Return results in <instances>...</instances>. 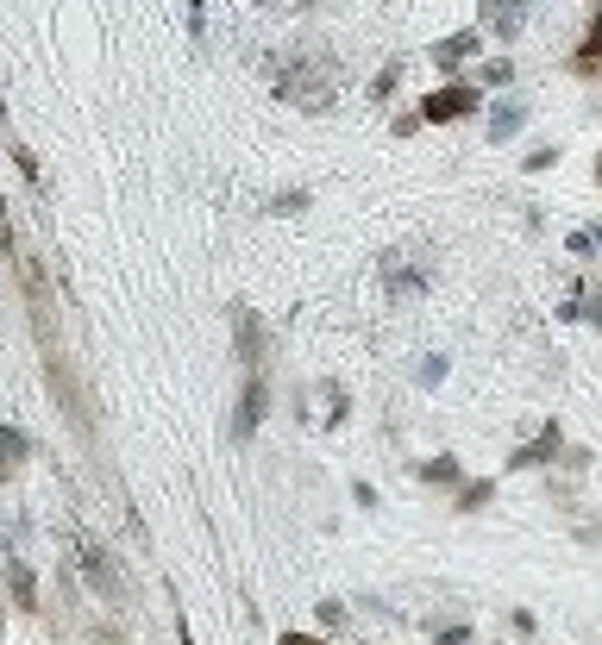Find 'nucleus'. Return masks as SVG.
I'll return each instance as SVG.
<instances>
[{"mask_svg": "<svg viewBox=\"0 0 602 645\" xmlns=\"http://www.w3.org/2000/svg\"><path fill=\"white\" fill-rule=\"evenodd\" d=\"M496 501V483H465L458 489V514H477V508H490Z\"/></svg>", "mask_w": 602, "mask_h": 645, "instance_id": "ddd939ff", "label": "nucleus"}, {"mask_svg": "<svg viewBox=\"0 0 602 645\" xmlns=\"http://www.w3.org/2000/svg\"><path fill=\"white\" fill-rule=\"evenodd\" d=\"M264 401H270L264 376H251V382H245V401H239V420H233V433H239V439H251V433H258V420H264Z\"/></svg>", "mask_w": 602, "mask_h": 645, "instance_id": "423d86ee", "label": "nucleus"}, {"mask_svg": "<svg viewBox=\"0 0 602 645\" xmlns=\"http://www.w3.org/2000/svg\"><path fill=\"white\" fill-rule=\"evenodd\" d=\"M233 326H239V351H245V364H258V345H264L258 314H251V307H233Z\"/></svg>", "mask_w": 602, "mask_h": 645, "instance_id": "9b49d317", "label": "nucleus"}, {"mask_svg": "<svg viewBox=\"0 0 602 645\" xmlns=\"http://www.w3.org/2000/svg\"><path fill=\"white\" fill-rule=\"evenodd\" d=\"M521 126H527V101H496V113H490V138L496 145H508Z\"/></svg>", "mask_w": 602, "mask_h": 645, "instance_id": "6e6552de", "label": "nucleus"}, {"mask_svg": "<svg viewBox=\"0 0 602 645\" xmlns=\"http://www.w3.org/2000/svg\"><path fill=\"white\" fill-rule=\"evenodd\" d=\"M433 645H471V627H433Z\"/></svg>", "mask_w": 602, "mask_h": 645, "instance_id": "6ab92c4d", "label": "nucleus"}, {"mask_svg": "<svg viewBox=\"0 0 602 645\" xmlns=\"http://www.w3.org/2000/svg\"><path fill=\"white\" fill-rule=\"evenodd\" d=\"M26 458H32V439L19 426H0V470H19Z\"/></svg>", "mask_w": 602, "mask_h": 645, "instance_id": "1a4fd4ad", "label": "nucleus"}, {"mask_svg": "<svg viewBox=\"0 0 602 645\" xmlns=\"http://www.w3.org/2000/svg\"><path fill=\"white\" fill-rule=\"evenodd\" d=\"M559 163V145H540V151H527V170H552Z\"/></svg>", "mask_w": 602, "mask_h": 645, "instance_id": "aec40b11", "label": "nucleus"}, {"mask_svg": "<svg viewBox=\"0 0 602 645\" xmlns=\"http://www.w3.org/2000/svg\"><path fill=\"white\" fill-rule=\"evenodd\" d=\"M565 451V433H559V420H546L527 445H515V458H508V470H546L552 458Z\"/></svg>", "mask_w": 602, "mask_h": 645, "instance_id": "7ed1b4c3", "label": "nucleus"}, {"mask_svg": "<svg viewBox=\"0 0 602 645\" xmlns=\"http://www.w3.org/2000/svg\"><path fill=\"white\" fill-rule=\"evenodd\" d=\"M421 483L452 489V483H458V464H452V458H433V464H421Z\"/></svg>", "mask_w": 602, "mask_h": 645, "instance_id": "4468645a", "label": "nucleus"}, {"mask_svg": "<svg viewBox=\"0 0 602 645\" xmlns=\"http://www.w3.org/2000/svg\"><path fill=\"white\" fill-rule=\"evenodd\" d=\"M596 63H602V13L590 19V38L577 44V57H571V69H577V76H596Z\"/></svg>", "mask_w": 602, "mask_h": 645, "instance_id": "9d476101", "label": "nucleus"}, {"mask_svg": "<svg viewBox=\"0 0 602 645\" xmlns=\"http://www.w3.org/2000/svg\"><path fill=\"white\" fill-rule=\"evenodd\" d=\"M527 7H534V0H490V13H483V19H490L496 38H515L521 19H527Z\"/></svg>", "mask_w": 602, "mask_h": 645, "instance_id": "0eeeda50", "label": "nucleus"}, {"mask_svg": "<svg viewBox=\"0 0 602 645\" xmlns=\"http://www.w3.org/2000/svg\"><path fill=\"white\" fill-rule=\"evenodd\" d=\"M477 107H483L477 101V82H452V88H439V94L421 101V119H427V126H452V119H465Z\"/></svg>", "mask_w": 602, "mask_h": 645, "instance_id": "f257e3e1", "label": "nucleus"}, {"mask_svg": "<svg viewBox=\"0 0 602 645\" xmlns=\"http://www.w3.org/2000/svg\"><path fill=\"white\" fill-rule=\"evenodd\" d=\"M596 251V232H571V257H590Z\"/></svg>", "mask_w": 602, "mask_h": 645, "instance_id": "412c9836", "label": "nucleus"}, {"mask_svg": "<svg viewBox=\"0 0 602 645\" xmlns=\"http://www.w3.org/2000/svg\"><path fill=\"white\" fill-rule=\"evenodd\" d=\"M439 382H446V357H427L421 364V389H439Z\"/></svg>", "mask_w": 602, "mask_h": 645, "instance_id": "dca6fc26", "label": "nucleus"}, {"mask_svg": "<svg viewBox=\"0 0 602 645\" xmlns=\"http://www.w3.org/2000/svg\"><path fill=\"white\" fill-rule=\"evenodd\" d=\"M427 282H433V264H427V257H421V264H408L402 251H389V257H383V289L396 295V301H408V295H421Z\"/></svg>", "mask_w": 602, "mask_h": 645, "instance_id": "f03ea898", "label": "nucleus"}, {"mask_svg": "<svg viewBox=\"0 0 602 645\" xmlns=\"http://www.w3.org/2000/svg\"><path fill=\"white\" fill-rule=\"evenodd\" d=\"M584 320H590V326L602 332V295H590V301H584Z\"/></svg>", "mask_w": 602, "mask_h": 645, "instance_id": "4be33fe9", "label": "nucleus"}, {"mask_svg": "<svg viewBox=\"0 0 602 645\" xmlns=\"http://www.w3.org/2000/svg\"><path fill=\"white\" fill-rule=\"evenodd\" d=\"M508 82H515V63H508V57L483 63V88H508Z\"/></svg>", "mask_w": 602, "mask_h": 645, "instance_id": "2eb2a0df", "label": "nucleus"}, {"mask_svg": "<svg viewBox=\"0 0 602 645\" xmlns=\"http://www.w3.org/2000/svg\"><path fill=\"white\" fill-rule=\"evenodd\" d=\"M596 176H602V163H596Z\"/></svg>", "mask_w": 602, "mask_h": 645, "instance_id": "b1692460", "label": "nucleus"}, {"mask_svg": "<svg viewBox=\"0 0 602 645\" xmlns=\"http://www.w3.org/2000/svg\"><path fill=\"white\" fill-rule=\"evenodd\" d=\"M276 645H320L314 633H276Z\"/></svg>", "mask_w": 602, "mask_h": 645, "instance_id": "5701e85b", "label": "nucleus"}, {"mask_svg": "<svg viewBox=\"0 0 602 645\" xmlns=\"http://www.w3.org/2000/svg\"><path fill=\"white\" fill-rule=\"evenodd\" d=\"M477 44H483V32H477V26H465V32H452V38H439V44H433V51H427V57H433L439 69H458V63H465V57H477Z\"/></svg>", "mask_w": 602, "mask_h": 645, "instance_id": "39448f33", "label": "nucleus"}, {"mask_svg": "<svg viewBox=\"0 0 602 645\" xmlns=\"http://www.w3.org/2000/svg\"><path fill=\"white\" fill-rule=\"evenodd\" d=\"M270 207H276V213H301V207H308V188H289V195H276Z\"/></svg>", "mask_w": 602, "mask_h": 645, "instance_id": "f3484780", "label": "nucleus"}, {"mask_svg": "<svg viewBox=\"0 0 602 645\" xmlns=\"http://www.w3.org/2000/svg\"><path fill=\"white\" fill-rule=\"evenodd\" d=\"M7 589H13V602H19V608H32V602H38V583H32V570H26V564H7Z\"/></svg>", "mask_w": 602, "mask_h": 645, "instance_id": "f8f14e48", "label": "nucleus"}, {"mask_svg": "<svg viewBox=\"0 0 602 645\" xmlns=\"http://www.w3.org/2000/svg\"><path fill=\"white\" fill-rule=\"evenodd\" d=\"M76 558H82V577L95 583L101 595H120V577H113V564H107V552H101V545L88 539V533H76Z\"/></svg>", "mask_w": 602, "mask_h": 645, "instance_id": "20e7f679", "label": "nucleus"}, {"mask_svg": "<svg viewBox=\"0 0 602 645\" xmlns=\"http://www.w3.org/2000/svg\"><path fill=\"white\" fill-rule=\"evenodd\" d=\"M314 620H320V627H345V602H320Z\"/></svg>", "mask_w": 602, "mask_h": 645, "instance_id": "a211bd4d", "label": "nucleus"}]
</instances>
